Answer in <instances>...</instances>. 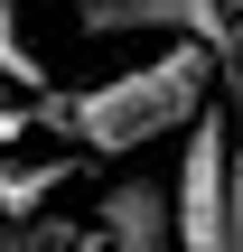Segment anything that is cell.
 Listing matches in <instances>:
<instances>
[{
  "instance_id": "cell-2",
  "label": "cell",
  "mask_w": 243,
  "mask_h": 252,
  "mask_svg": "<svg viewBox=\"0 0 243 252\" xmlns=\"http://www.w3.org/2000/svg\"><path fill=\"white\" fill-rule=\"evenodd\" d=\"M75 28L84 37H197L215 56V75L243 65L234 0H75Z\"/></svg>"
},
{
  "instance_id": "cell-3",
  "label": "cell",
  "mask_w": 243,
  "mask_h": 252,
  "mask_svg": "<svg viewBox=\"0 0 243 252\" xmlns=\"http://www.w3.org/2000/svg\"><path fill=\"white\" fill-rule=\"evenodd\" d=\"M225 140L234 131L215 112L187 122V159L169 178V252H234V234H225Z\"/></svg>"
},
{
  "instance_id": "cell-7",
  "label": "cell",
  "mask_w": 243,
  "mask_h": 252,
  "mask_svg": "<svg viewBox=\"0 0 243 252\" xmlns=\"http://www.w3.org/2000/svg\"><path fill=\"white\" fill-rule=\"evenodd\" d=\"M225 131H234V140H243V112H234V122H225Z\"/></svg>"
},
{
  "instance_id": "cell-6",
  "label": "cell",
  "mask_w": 243,
  "mask_h": 252,
  "mask_svg": "<svg viewBox=\"0 0 243 252\" xmlns=\"http://www.w3.org/2000/svg\"><path fill=\"white\" fill-rule=\"evenodd\" d=\"M225 234L243 252V140H225Z\"/></svg>"
},
{
  "instance_id": "cell-1",
  "label": "cell",
  "mask_w": 243,
  "mask_h": 252,
  "mask_svg": "<svg viewBox=\"0 0 243 252\" xmlns=\"http://www.w3.org/2000/svg\"><path fill=\"white\" fill-rule=\"evenodd\" d=\"M206 94H215V56H206L197 37H159L150 65L103 75V84H84V94H56V140H75V150H94V159H131V150L187 131V122L206 112Z\"/></svg>"
},
{
  "instance_id": "cell-5",
  "label": "cell",
  "mask_w": 243,
  "mask_h": 252,
  "mask_svg": "<svg viewBox=\"0 0 243 252\" xmlns=\"http://www.w3.org/2000/svg\"><path fill=\"white\" fill-rule=\"evenodd\" d=\"M56 187H66V159H47V168H0V206H9V215H37Z\"/></svg>"
},
{
  "instance_id": "cell-4",
  "label": "cell",
  "mask_w": 243,
  "mask_h": 252,
  "mask_svg": "<svg viewBox=\"0 0 243 252\" xmlns=\"http://www.w3.org/2000/svg\"><path fill=\"white\" fill-rule=\"evenodd\" d=\"M0 84H9V94H47V56L28 47L19 0H0Z\"/></svg>"
}]
</instances>
